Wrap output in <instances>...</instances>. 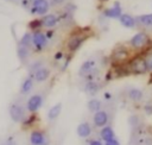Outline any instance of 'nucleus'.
Here are the masks:
<instances>
[{"mask_svg": "<svg viewBox=\"0 0 152 145\" xmlns=\"http://www.w3.org/2000/svg\"><path fill=\"white\" fill-rule=\"evenodd\" d=\"M95 69V62L93 59H88V61H84L81 67H80V70H78V74L81 76H87L88 74H90L93 70Z\"/></svg>", "mask_w": 152, "mask_h": 145, "instance_id": "17", "label": "nucleus"}, {"mask_svg": "<svg viewBox=\"0 0 152 145\" xmlns=\"http://www.w3.org/2000/svg\"><path fill=\"white\" fill-rule=\"evenodd\" d=\"M108 120H109V115L103 109L94 113L93 115V124L95 127H99V128H102L106 125H108Z\"/></svg>", "mask_w": 152, "mask_h": 145, "instance_id": "10", "label": "nucleus"}, {"mask_svg": "<svg viewBox=\"0 0 152 145\" xmlns=\"http://www.w3.org/2000/svg\"><path fill=\"white\" fill-rule=\"evenodd\" d=\"M30 76H32L34 78V81H37V82H44L50 77V69L46 67H40Z\"/></svg>", "mask_w": 152, "mask_h": 145, "instance_id": "12", "label": "nucleus"}, {"mask_svg": "<svg viewBox=\"0 0 152 145\" xmlns=\"http://www.w3.org/2000/svg\"><path fill=\"white\" fill-rule=\"evenodd\" d=\"M127 68L129 74H133V75H142L147 72L142 55H135L131 57L129 61L127 62Z\"/></svg>", "mask_w": 152, "mask_h": 145, "instance_id": "1", "label": "nucleus"}, {"mask_svg": "<svg viewBox=\"0 0 152 145\" xmlns=\"http://www.w3.org/2000/svg\"><path fill=\"white\" fill-rule=\"evenodd\" d=\"M61 111H62V103H61V102L53 105V106L49 109V112H48V118H49V120H55V119H57V118L59 116V114H61Z\"/></svg>", "mask_w": 152, "mask_h": 145, "instance_id": "20", "label": "nucleus"}, {"mask_svg": "<svg viewBox=\"0 0 152 145\" xmlns=\"http://www.w3.org/2000/svg\"><path fill=\"white\" fill-rule=\"evenodd\" d=\"M48 43H49V39L46 38L45 32H42L40 30L32 32V46L36 52L43 51L46 48Z\"/></svg>", "mask_w": 152, "mask_h": 145, "instance_id": "5", "label": "nucleus"}, {"mask_svg": "<svg viewBox=\"0 0 152 145\" xmlns=\"http://www.w3.org/2000/svg\"><path fill=\"white\" fill-rule=\"evenodd\" d=\"M34 121H36V114H31L30 116H26L21 124H23V127L27 128V127L32 126V125L34 124Z\"/></svg>", "mask_w": 152, "mask_h": 145, "instance_id": "28", "label": "nucleus"}, {"mask_svg": "<svg viewBox=\"0 0 152 145\" xmlns=\"http://www.w3.org/2000/svg\"><path fill=\"white\" fill-rule=\"evenodd\" d=\"M112 58V63L115 65H122V64H126L129 58H131V55H129V50L122 45H119L116 46L114 50H113V53L110 56Z\"/></svg>", "mask_w": 152, "mask_h": 145, "instance_id": "2", "label": "nucleus"}, {"mask_svg": "<svg viewBox=\"0 0 152 145\" xmlns=\"http://www.w3.org/2000/svg\"><path fill=\"white\" fill-rule=\"evenodd\" d=\"M76 133H77V135H78L80 138L87 139V138H89V137L91 135V133H93V127L90 126L89 122L83 121V122H81V124L77 126Z\"/></svg>", "mask_w": 152, "mask_h": 145, "instance_id": "11", "label": "nucleus"}, {"mask_svg": "<svg viewBox=\"0 0 152 145\" xmlns=\"http://www.w3.org/2000/svg\"><path fill=\"white\" fill-rule=\"evenodd\" d=\"M145 112L147 113V114H152V105H146L145 106Z\"/></svg>", "mask_w": 152, "mask_h": 145, "instance_id": "32", "label": "nucleus"}, {"mask_svg": "<svg viewBox=\"0 0 152 145\" xmlns=\"http://www.w3.org/2000/svg\"><path fill=\"white\" fill-rule=\"evenodd\" d=\"M19 45H23L28 49L32 48V32H25L19 40Z\"/></svg>", "mask_w": 152, "mask_h": 145, "instance_id": "23", "label": "nucleus"}, {"mask_svg": "<svg viewBox=\"0 0 152 145\" xmlns=\"http://www.w3.org/2000/svg\"><path fill=\"white\" fill-rule=\"evenodd\" d=\"M33 88V77L32 76H27L23 82H21V86H20V94L25 95V94H28Z\"/></svg>", "mask_w": 152, "mask_h": 145, "instance_id": "18", "label": "nucleus"}, {"mask_svg": "<svg viewBox=\"0 0 152 145\" xmlns=\"http://www.w3.org/2000/svg\"><path fill=\"white\" fill-rule=\"evenodd\" d=\"M40 20H42V25L46 29H52L58 24V17L53 13H49V14L43 15V18Z\"/></svg>", "mask_w": 152, "mask_h": 145, "instance_id": "14", "label": "nucleus"}, {"mask_svg": "<svg viewBox=\"0 0 152 145\" xmlns=\"http://www.w3.org/2000/svg\"><path fill=\"white\" fill-rule=\"evenodd\" d=\"M127 96H128V99H129L131 101H133V102H140V101L142 100L144 94H142V92H141L140 89H138V88H131V89L127 92Z\"/></svg>", "mask_w": 152, "mask_h": 145, "instance_id": "19", "label": "nucleus"}, {"mask_svg": "<svg viewBox=\"0 0 152 145\" xmlns=\"http://www.w3.org/2000/svg\"><path fill=\"white\" fill-rule=\"evenodd\" d=\"M99 135H100V140L104 143V141H108V140L115 138V132H114V130H113L112 126L106 125L104 127H102V128L100 130Z\"/></svg>", "mask_w": 152, "mask_h": 145, "instance_id": "15", "label": "nucleus"}, {"mask_svg": "<svg viewBox=\"0 0 152 145\" xmlns=\"http://www.w3.org/2000/svg\"><path fill=\"white\" fill-rule=\"evenodd\" d=\"M17 55H18V57H19V59L21 61V62H25L27 58H28V56H30V49L28 48H25V46H23V45H19L18 44V49H17Z\"/></svg>", "mask_w": 152, "mask_h": 145, "instance_id": "24", "label": "nucleus"}, {"mask_svg": "<svg viewBox=\"0 0 152 145\" xmlns=\"http://www.w3.org/2000/svg\"><path fill=\"white\" fill-rule=\"evenodd\" d=\"M142 26H146V27H151L152 26V13H148V14H141L138 17L137 19Z\"/></svg>", "mask_w": 152, "mask_h": 145, "instance_id": "25", "label": "nucleus"}, {"mask_svg": "<svg viewBox=\"0 0 152 145\" xmlns=\"http://www.w3.org/2000/svg\"><path fill=\"white\" fill-rule=\"evenodd\" d=\"M30 144L31 145H49V139L45 132L40 130H32L30 133Z\"/></svg>", "mask_w": 152, "mask_h": 145, "instance_id": "8", "label": "nucleus"}, {"mask_svg": "<svg viewBox=\"0 0 152 145\" xmlns=\"http://www.w3.org/2000/svg\"><path fill=\"white\" fill-rule=\"evenodd\" d=\"M84 90L86 93H88L89 95H95L99 90H100V86L97 82L95 81H87L86 86H84Z\"/></svg>", "mask_w": 152, "mask_h": 145, "instance_id": "21", "label": "nucleus"}, {"mask_svg": "<svg viewBox=\"0 0 152 145\" xmlns=\"http://www.w3.org/2000/svg\"><path fill=\"white\" fill-rule=\"evenodd\" d=\"M120 20V24L127 29H133L135 25H137V19L134 17H132L131 14L128 13H122L119 18Z\"/></svg>", "mask_w": 152, "mask_h": 145, "instance_id": "16", "label": "nucleus"}, {"mask_svg": "<svg viewBox=\"0 0 152 145\" xmlns=\"http://www.w3.org/2000/svg\"><path fill=\"white\" fill-rule=\"evenodd\" d=\"M87 107H88V109H89L90 112L96 113V112L101 111V108H102V102H101L99 99H90V100L88 101V103H87Z\"/></svg>", "mask_w": 152, "mask_h": 145, "instance_id": "22", "label": "nucleus"}, {"mask_svg": "<svg viewBox=\"0 0 152 145\" xmlns=\"http://www.w3.org/2000/svg\"><path fill=\"white\" fill-rule=\"evenodd\" d=\"M103 14L107 17V18H112V19H116V18H120V15L122 14V11H121V6H120V2H115L112 7L104 10Z\"/></svg>", "mask_w": 152, "mask_h": 145, "instance_id": "13", "label": "nucleus"}, {"mask_svg": "<svg viewBox=\"0 0 152 145\" xmlns=\"http://www.w3.org/2000/svg\"><path fill=\"white\" fill-rule=\"evenodd\" d=\"M64 0H52V2H53V5H58V4H62Z\"/></svg>", "mask_w": 152, "mask_h": 145, "instance_id": "33", "label": "nucleus"}, {"mask_svg": "<svg viewBox=\"0 0 152 145\" xmlns=\"http://www.w3.org/2000/svg\"><path fill=\"white\" fill-rule=\"evenodd\" d=\"M28 27L34 32V31H39L40 27H43L42 25V20L40 19H34V20H31L28 23Z\"/></svg>", "mask_w": 152, "mask_h": 145, "instance_id": "27", "label": "nucleus"}, {"mask_svg": "<svg viewBox=\"0 0 152 145\" xmlns=\"http://www.w3.org/2000/svg\"><path fill=\"white\" fill-rule=\"evenodd\" d=\"M101 1H107V0H101Z\"/></svg>", "mask_w": 152, "mask_h": 145, "instance_id": "34", "label": "nucleus"}, {"mask_svg": "<svg viewBox=\"0 0 152 145\" xmlns=\"http://www.w3.org/2000/svg\"><path fill=\"white\" fill-rule=\"evenodd\" d=\"M63 56H64V55H63V52H62V51H58V52L55 55V61H59V59H62V58H63Z\"/></svg>", "mask_w": 152, "mask_h": 145, "instance_id": "31", "label": "nucleus"}, {"mask_svg": "<svg viewBox=\"0 0 152 145\" xmlns=\"http://www.w3.org/2000/svg\"><path fill=\"white\" fill-rule=\"evenodd\" d=\"M50 10V2L48 0H33L30 12L32 14H39V15H45Z\"/></svg>", "mask_w": 152, "mask_h": 145, "instance_id": "7", "label": "nucleus"}, {"mask_svg": "<svg viewBox=\"0 0 152 145\" xmlns=\"http://www.w3.org/2000/svg\"><path fill=\"white\" fill-rule=\"evenodd\" d=\"M43 101H44V99H43V96H42L40 94H33L32 96L28 97V100H27V102H26V109H27L30 113L34 114V113L42 107Z\"/></svg>", "mask_w": 152, "mask_h": 145, "instance_id": "9", "label": "nucleus"}, {"mask_svg": "<svg viewBox=\"0 0 152 145\" xmlns=\"http://www.w3.org/2000/svg\"><path fill=\"white\" fill-rule=\"evenodd\" d=\"M87 145H103V141H101L100 139H89L87 141Z\"/></svg>", "mask_w": 152, "mask_h": 145, "instance_id": "29", "label": "nucleus"}, {"mask_svg": "<svg viewBox=\"0 0 152 145\" xmlns=\"http://www.w3.org/2000/svg\"><path fill=\"white\" fill-rule=\"evenodd\" d=\"M103 145H120V141H119V139L113 138V139H110L108 141H104Z\"/></svg>", "mask_w": 152, "mask_h": 145, "instance_id": "30", "label": "nucleus"}, {"mask_svg": "<svg viewBox=\"0 0 152 145\" xmlns=\"http://www.w3.org/2000/svg\"><path fill=\"white\" fill-rule=\"evenodd\" d=\"M8 113H10L11 119H12L14 122H23L24 119L26 118L25 108H24L21 105H19V103H12V105L10 106Z\"/></svg>", "mask_w": 152, "mask_h": 145, "instance_id": "6", "label": "nucleus"}, {"mask_svg": "<svg viewBox=\"0 0 152 145\" xmlns=\"http://www.w3.org/2000/svg\"><path fill=\"white\" fill-rule=\"evenodd\" d=\"M88 33H84V32H77V33H72L68 40H66V49L70 51V52H75L77 51L81 45L87 40L88 38Z\"/></svg>", "mask_w": 152, "mask_h": 145, "instance_id": "3", "label": "nucleus"}, {"mask_svg": "<svg viewBox=\"0 0 152 145\" xmlns=\"http://www.w3.org/2000/svg\"><path fill=\"white\" fill-rule=\"evenodd\" d=\"M144 61H145V65H146V70L147 71H152V51H147L142 55Z\"/></svg>", "mask_w": 152, "mask_h": 145, "instance_id": "26", "label": "nucleus"}, {"mask_svg": "<svg viewBox=\"0 0 152 145\" xmlns=\"http://www.w3.org/2000/svg\"><path fill=\"white\" fill-rule=\"evenodd\" d=\"M150 42H151V40H150L148 34H147L146 32L140 31V32L135 33V34L131 38L129 45H131L133 49H135V50H141V49L147 48L148 44H150Z\"/></svg>", "mask_w": 152, "mask_h": 145, "instance_id": "4", "label": "nucleus"}]
</instances>
